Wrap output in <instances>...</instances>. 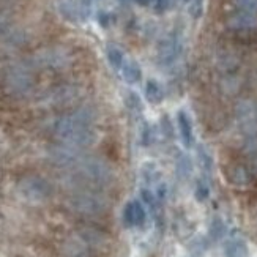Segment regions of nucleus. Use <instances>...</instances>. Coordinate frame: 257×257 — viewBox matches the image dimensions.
<instances>
[{"instance_id": "f257e3e1", "label": "nucleus", "mask_w": 257, "mask_h": 257, "mask_svg": "<svg viewBox=\"0 0 257 257\" xmlns=\"http://www.w3.org/2000/svg\"><path fill=\"white\" fill-rule=\"evenodd\" d=\"M95 114L92 107H79L62 115L55 121L54 133L63 145L71 149H84L90 147L96 141L95 131Z\"/></svg>"}, {"instance_id": "f03ea898", "label": "nucleus", "mask_w": 257, "mask_h": 257, "mask_svg": "<svg viewBox=\"0 0 257 257\" xmlns=\"http://www.w3.org/2000/svg\"><path fill=\"white\" fill-rule=\"evenodd\" d=\"M2 84L11 96H26L35 84V76L30 65L24 62H10L2 70Z\"/></svg>"}, {"instance_id": "7ed1b4c3", "label": "nucleus", "mask_w": 257, "mask_h": 257, "mask_svg": "<svg viewBox=\"0 0 257 257\" xmlns=\"http://www.w3.org/2000/svg\"><path fill=\"white\" fill-rule=\"evenodd\" d=\"M18 191L27 202L43 204L52 196V185L40 175H27L19 180Z\"/></svg>"}, {"instance_id": "20e7f679", "label": "nucleus", "mask_w": 257, "mask_h": 257, "mask_svg": "<svg viewBox=\"0 0 257 257\" xmlns=\"http://www.w3.org/2000/svg\"><path fill=\"white\" fill-rule=\"evenodd\" d=\"M235 114L248 147L257 150V106L251 101H240Z\"/></svg>"}, {"instance_id": "39448f33", "label": "nucleus", "mask_w": 257, "mask_h": 257, "mask_svg": "<svg viewBox=\"0 0 257 257\" xmlns=\"http://www.w3.org/2000/svg\"><path fill=\"white\" fill-rule=\"evenodd\" d=\"M70 205L74 211L85 216H99L107 210V200L92 191L77 193L70 199Z\"/></svg>"}, {"instance_id": "423d86ee", "label": "nucleus", "mask_w": 257, "mask_h": 257, "mask_svg": "<svg viewBox=\"0 0 257 257\" xmlns=\"http://www.w3.org/2000/svg\"><path fill=\"white\" fill-rule=\"evenodd\" d=\"M59 15L68 22H87L93 13V4L88 0H57L55 2Z\"/></svg>"}, {"instance_id": "0eeeda50", "label": "nucleus", "mask_w": 257, "mask_h": 257, "mask_svg": "<svg viewBox=\"0 0 257 257\" xmlns=\"http://www.w3.org/2000/svg\"><path fill=\"white\" fill-rule=\"evenodd\" d=\"M183 51V38L180 32H171L160 41L158 49H156V60L161 66H171L174 65Z\"/></svg>"}, {"instance_id": "6e6552de", "label": "nucleus", "mask_w": 257, "mask_h": 257, "mask_svg": "<svg viewBox=\"0 0 257 257\" xmlns=\"http://www.w3.org/2000/svg\"><path fill=\"white\" fill-rule=\"evenodd\" d=\"M79 174L88 183L95 186H104L112 178L109 166L99 158H84L79 161Z\"/></svg>"}, {"instance_id": "1a4fd4ad", "label": "nucleus", "mask_w": 257, "mask_h": 257, "mask_svg": "<svg viewBox=\"0 0 257 257\" xmlns=\"http://www.w3.org/2000/svg\"><path fill=\"white\" fill-rule=\"evenodd\" d=\"M26 33L16 27L8 18L0 16V43L7 48H18L26 43Z\"/></svg>"}, {"instance_id": "9d476101", "label": "nucleus", "mask_w": 257, "mask_h": 257, "mask_svg": "<svg viewBox=\"0 0 257 257\" xmlns=\"http://www.w3.org/2000/svg\"><path fill=\"white\" fill-rule=\"evenodd\" d=\"M147 221V210L139 200H131L123 208V222L126 227H142Z\"/></svg>"}, {"instance_id": "9b49d317", "label": "nucleus", "mask_w": 257, "mask_h": 257, "mask_svg": "<svg viewBox=\"0 0 257 257\" xmlns=\"http://www.w3.org/2000/svg\"><path fill=\"white\" fill-rule=\"evenodd\" d=\"M229 29L235 32H251L257 29V13H249V11L237 10L227 19Z\"/></svg>"}, {"instance_id": "f8f14e48", "label": "nucleus", "mask_w": 257, "mask_h": 257, "mask_svg": "<svg viewBox=\"0 0 257 257\" xmlns=\"http://www.w3.org/2000/svg\"><path fill=\"white\" fill-rule=\"evenodd\" d=\"M177 130H178V136H180L183 147L185 149H191L194 145L193 121H191V117H189L188 112L183 109H180L177 112Z\"/></svg>"}, {"instance_id": "ddd939ff", "label": "nucleus", "mask_w": 257, "mask_h": 257, "mask_svg": "<svg viewBox=\"0 0 257 257\" xmlns=\"http://www.w3.org/2000/svg\"><path fill=\"white\" fill-rule=\"evenodd\" d=\"M35 62L38 66H43V68L57 70V68H62V66L66 65L68 57H66V54L60 49H46V51H41L37 55Z\"/></svg>"}, {"instance_id": "4468645a", "label": "nucleus", "mask_w": 257, "mask_h": 257, "mask_svg": "<svg viewBox=\"0 0 257 257\" xmlns=\"http://www.w3.org/2000/svg\"><path fill=\"white\" fill-rule=\"evenodd\" d=\"M226 178L235 186H246L252 180V175L244 164L232 163L230 166H227V169H226Z\"/></svg>"}, {"instance_id": "2eb2a0df", "label": "nucleus", "mask_w": 257, "mask_h": 257, "mask_svg": "<svg viewBox=\"0 0 257 257\" xmlns=\"http://www.w3.org/2000/svg\"><path fill=\"white\" fill-rule=\"evenodd\" d=\"M224 257H249L246 241L238 237L229 238L224 244Z\"/></svg>"}, {"instance_id": "dca6fc26", "label": "nucleus", "mask_w": 257, "mask_h": 257, "mask_svg": "<svg viewBox=\"0 0 257 257\" xmlns=\"http://www.w3.org/2000/svg\"><path fill=\"white\" fill-rule=\"evenodd\" d=\"M120 74L123 76V79L130 84V85H136L142 81V68L141 65L133 60V59H126L123 68H121Z\"/></svg>"}, {"instance_id": "f3484780", "label": "nucleus", "mask_w": 257, "mask_h": 257, "mask_svg": "<svg viewBox=\"0 0 257 257\" xmlns=\"http://www.w3.org/2000/svg\"><path fill=\"white\" fill-rule=\"evenodd\" d=\"M106 59H107V62L110 65V68H112L114 71H117V73H120L121 68H123L125 62H126V55L118 46H115V44H107Z\"/></svg>"}, {"instance_id": "a211bd4d", "label": "nucleus", "mask_w": 257, "mask_h": 257, "mask_svg": "<svg viewBox=\"0 0 257 257\" xmlns=\"http://www.w3.org/2000/svg\"><path fill=\"white\" fill-rule=\"evenodd\" d=\"M144 93L150 104H161L164 99V88L161 87V84L158 81H155V79H149L145 82Z\"/></svg>"}, {"instance_id": "6ab92c4d", "label": "nucleus", "mask_w": 257, "mask_h": 257, "mask_svg": "<svg viewBox=\"0 0 257 257\" xmlns=\"http://www.w3.org/2000/svg\"><path fill=\"white\" fill-rule=\"evenodd\" d=\"M81 240L88 244V246H93V248H99V246H104L107 243V237L104 233H101L99 230L95 229H85L81 232Z\"/></svg>"}, {"instance_id": "aec40b11", "label": "nucleus", "mask_w": 257, "mask_h": 257, "mask_svg": "<svg viewBox=\"0 0 257 257\" xmlns=\"http://www.w3.org/2000/svg\"><path fill=\"white\" fill-rule=\"evenodd\" d=\"M226 233H227V227H226V222L222 221V218L215 216L213 219L210 221V226H208V237H210V240H213V241L222 240V238L226 237Z\"/></svg>"}, {"instance_id": "412c9836", "label": "nucleus", "mask_w": 257, "mask_h": 257, "mask_svg": "<svg viewBox=\"0 0 257 257\" xmlns=\"http://www.w3.org/2000/svg\"><path fill=\"white\" fill-rule=\"evenodd\" d=\"M193 172V161L189 158L188 155L182 153L178 155V160H177V174L180 178H188Z\"/></svg>"}, {"instance_id": "4be33fe9", "label": "nucleus", "mask_w": 257, "mask_h": 257, "mask_svg": "<svg viewBox=\"0 0 257 257\" xmlns=\"http://www.w3.org/2000/svg\"><path fill=\"white\" fill-rule=\"evenodd\" d=\"M197 160H199L200 167H202V171L205 174H211V171H213V158H211L210 152L204 145H199L197 147Z\"/></svg>"}, {"instance_id": "5701e85b", "label": "nucleus", "mask_w": 257, "mask_h": 257, "mask_svg": "<svg viewBox=\"0 0 257 257\" xmlns=\"http://www.w3.org/2000/svg\"><path fill=\"white\" fill-rule=\"evenodd\" d=\"M68 255L70 257H93L92 251L87 248V244L82 243H71L68 246Z\"/></svg>"}, {"instance_id": "b1692460", "label": "nucleus", "mask_w": 257, "mask_h": 257, "mask_svg": "<svg viewBox=\"0 0 257 257\" xmlns=\"http://www.w3.org/2000/svg\"><path fill=\"white\" fill-rule=\"evenodd\" d=\"M210 197V186L205 180H199L194 188V199L197 202H205Z\"/></svg>"}, {"instance_id": "393cba45", "label": "nucleus", "mask_w": 257, "mask_h": 257, "mask_svg": "<svg viewBox=\"0 0 257 257\" xmlns=\"http://www.w3.org/2000/svg\"><path fill=\"white\" fill-rule=\"evenodd\" d=\"M126 103H128V107L133 110L136 115H142V99L139 98L138 93H134V92H130L128 93V98H126Z\"/></svg>"}, {"instance_id": "a878e982", "label": "nucleus", "mask_w": 257, "mask_h": 257, "mask_svg": "<svg viewBox=\"0 0 257 257\" xmlns=\"http://www.w3.org/2000/svg\"><path fill=\"white\" fill-rule=\"evenodd\" d=\"M189 2V15L193 19H200L204 15V7H205V0H188Z\"/></svg>"}, {"instance_id": "bb28decb", "label": "nucleus", "mask_w": 257, "mask_h": 257, "mask_svg": "<svg viewBox=\"0 0 257 257\" xmlns=\"http://www.w3.org/2000/svg\"><path fill=\"white\" fill-rule=\"evenodd\" d=\"M233 2H235L237 10L257 13V0H233Z\"/></svg>"}, {"instance_id": "cd10ccee", "label": "nucleus", "mask_w": 257, "mask_h": 257, "mask_svg": "<svg viewBox=\"0 0 257 257\" xmlns=\"http://www.w3.org/2000/svg\"><path fill=\"white\" fill-rule=\"evenodd\" d=\"M172 2H174V0H153L155 13L163 15V13H166V11H169L171 7H172Z\"/></svg>"}, {"instance_id": "c85d7f7f", "label": "nucleus", "mask_w": 257, "mask_h": 257, "mask_svg": "<svg viewBox=\"0 0 257 257\" xmlns=\"http://www.w3.org/2000/svg\"><path fill=\"white\" fill-rule=\"evenodd\" d=\"M141 139H142L144 145H149L150 141H152V128L145 120H144V123L141 126Z\"/></svg>"}, {"instance_id": "c756f323", "label": "nucleus", "mask_w": 257, "mask_h": 257, "mask_svg": "<svg viewBox=\"0 0 257 257\" xmlns=\"http://www.w3.org/2000/svg\"><path fill=\"white\" fill-rule=\"evenodd\" d=\"M98 21H99V24H101L103 27H107L109 26V15L107 13H99Z\"/></svg>"}, {"instance_id": "7c9ffc66", "label": "nucleus", "mask_w": 257, "mask_h": 257, "mask_svg": "<svg viewBox=\"0 0 257 257\" xmlns=\"http://www.w3.org/2000/svg\"><path fill=\"white\" fill-rule=\"evenodd\" d=\"M138 5H141V7H147V5H150V4H153V0H134Z\"/></svg>"}]
</instances>
